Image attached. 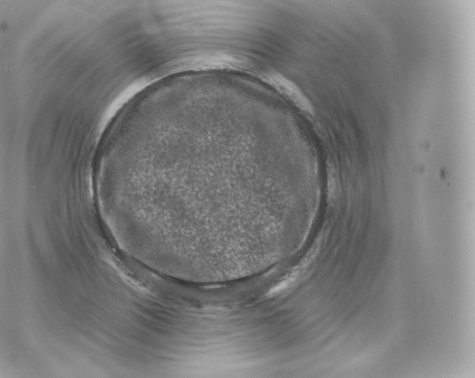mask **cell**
Instances as JSON below:
<instances>
[{
  "instance_id": "cell-1",
  "label": "cell",
  "mask_w": 475,
  "mask_h": 378,
  "mask_svg": "<svg viewBox=\"0 0 475 378\" xmlns=\"http://www.w3.org/2000/svg\"><path fill=\"white\" fill-rule=\"evenodd\" d=\"M269 81L281 94L295 102L302 109L309 112L311 111L309 100L303 95L301 90L289 80L275 74L270 76Z\"/></svg>"
}]
</instances>
